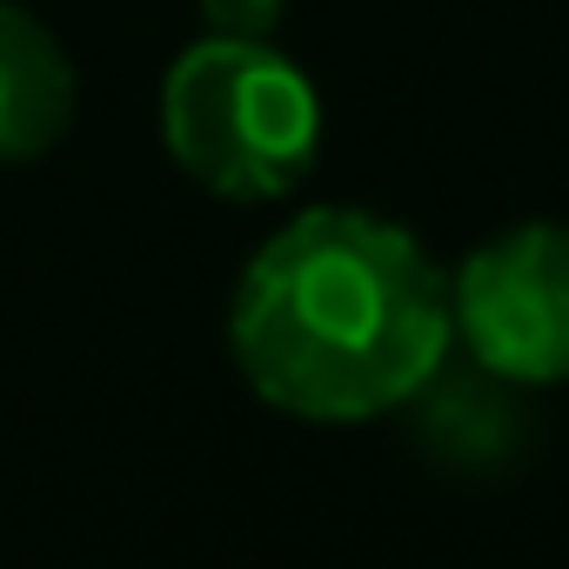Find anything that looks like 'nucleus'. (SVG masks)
I'll return each mask as SVG.
<instances>
[{
  "instance_id": "7ed1b4c3",
  "label": "nucleus",
  "mask_w": 569,
  "mask_h": 569,
  "mask_svg": "<svg viewBox=\"0 0 569 569\" xmlns=\"http://www.w3.org/2000/svg\"><path fill=\"white\" fill-rule=\"evenodd\" d=\"M449 329L496 382H569V221H529L482 241L449 274Z\"/></svg>"
},
{
  "instance_id": "f03ea898",
  "label": "nucleus",
  "mask_w": 569,
  "mask_h": 569,
  "mask_svg": "<svg viewBox=\"0 0 569 569\" xmlns=\"http://www.w3.org/2000/svg\"><path fill=\"white\" fill-rule=\"evenodd\" d=\"M161 141L208 194L274 201L316 168L322 94L274 41L201 34L161 81Z\"/></svg>"
},
{
  "instance_id": "f257e3e1",
  "label": "nucleus",
  "mask_w": 569,
  "mask_h": 569,
  "mask_svg": "<svg viewBox=\"0 0 569 569\" xmlns=\"http://www.w3.org/2000/svg\"><path fill=\"white\" fill-rule=\"evenodd\" d=\"M449 274L369 208H309L261 241L228 302L248 389L302 422H376L449 362Z\"/></svg>"
},
{
  "instance_id": "39448f33",
  "label": "nucleus",
  "mask_w": 569,
  "mask_h": 569,
  "mask_svg": "<svg viewBox=\"0 0 569 569\" xmlns=\"http://www.w3.org/2000/svg\"><path fill=\"white\" fill-rule=\"evenodd\" d=\"M289 14V0H201V28L228 41H268Z\"/></svg>"
},
{
  "instance_id": "20e7f679",
  "label": "nucleus",
  "mask_w": 569,
  "mask_h": 569,
  "mask_svg": "<svg viewBox=\"0 0 569 569\" xmlns=\"http://www.w3.org/2000/svg\"><path fill=\"white\" fill-rule=\"evenodd\" d=\"M74 128V61L61 41L0 0V161H41Z\"/></svg>"
}]
</instances>
